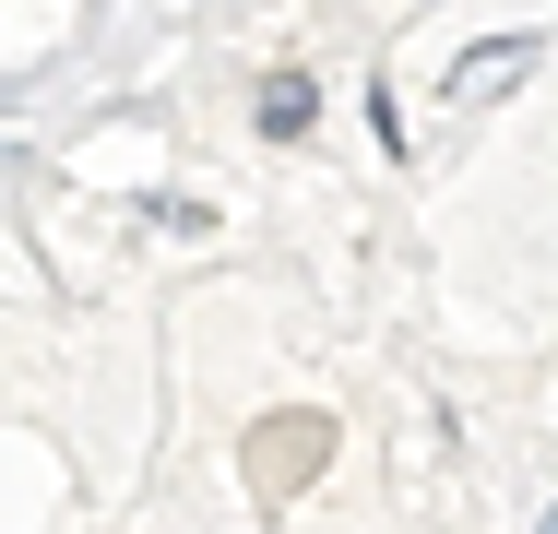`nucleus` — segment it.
<instances>
[{"instance_id": "1", "label": "nucleus", "mask_w": 558, "mask_h": 534, "mask_svg": "<svg viewBox=\"0 0 558 534\" xmlns=\"http://www.w3.org/2000/svg\"><path fill=\"white\" fill-rule=\"evenodd\" d=\"M310 84H298V72H274V84H262V131H274V143H298V131H310Z\"/></svg>"}, {"instance_id": "2", "label": "nucleus", "mask_w": 558, "mask_h": 534, "mask_svg": "<svg viewBox=\"0 0 558 534\" xmlns=\"http://www.w3.org/2000/svg\"><path fill=\"white\" fill-rule=\"evenodd\" d=\"M523 60H535V48H523V36H499V48H475V60H463V72H451V96H487V84H499V72H523Z\"/></svg>"}, {"instance_id": "3", "label": "nucleus", "mask_w": 558, "mask_h": 534, "mask_svg": "<svg viewBox=\"0 0 558 534\" xmlns=\"http://www.w3.org/2000/svg\"><path fill=\"white\" fill-rule=\"evenodd\" d=\"M547 534H558V511H547Z\"/></svg>"}]
</instances>
